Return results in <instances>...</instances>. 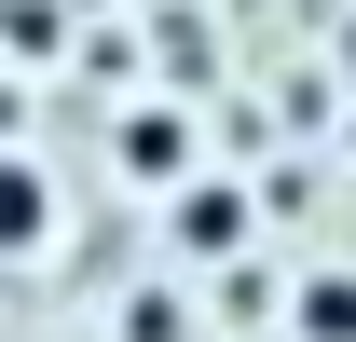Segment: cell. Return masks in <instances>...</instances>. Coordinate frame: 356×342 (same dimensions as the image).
<instances>
[{
  "instance_id": "obj_1",
  "label": "cell",
  "mask_w": 356,
  "mask_h": 342,
  "mask_svg": "<svg viewBox=\"0 0 356 342\" xmlns=\"http://www.w3.org/2000/svg\"><path fill=\"white\" fill-rule=\"evenodd\" d=\"M247 247V192L233 178H178V260H233Z\"/></svg>"
},
{
  "instance_id": "obj_2",
  "label": "cell",
  "mask_w": 356,
  "mask_h": 342,
  "mask_svg": "<svg viewBox=\"0 0 356 342\" xmlns=\"http://www.w3.org/2000/svg\"><path fill=\"white\" fill-rule=\"evenodd\" d=\"M55 247V178L28 151H0V260H42Z\"/></svg>"
},
{
  "instance_id": "obj_3",
  "label": "cell",
  "mask_w": 356,
  "mask_h": 342,
  "mask_svg": "<svg viewBox=\"0 0 356 342\" xmlns=\"http://www.w3.org/2000/svg\"><path fill=\"white\" fill-rule=\"evenodd\" d=\"M110 151H124L137 192H178V178H192V124H178V110H124V137H110Z\"/></svg>"
},
{
  "instance_id": "obj_4",
  "label": "cell",
  "mask_w": 356,
  "mask_h": 342,
  "mask_svg": "<svg viewBox=\"0 0 356 342\" xmlns=\"http://www.w3.org/2000/svg\"><path fill=\"white\" fill-rule=\"evenodd\" d=\"M302 342H356V274H302Z\"/></svg>"
}]
</instances>
